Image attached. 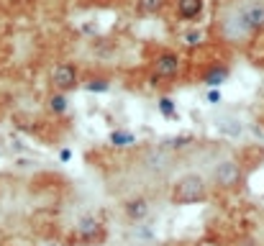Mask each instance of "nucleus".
Wrapping results in <instances>:
<instances>
[{
  "instance_id": "obj_1",
  "label": "nucleus",
  "mask_w": 264,
  "mask_h": 246,
  "mask_svg": "<svg viewBox=\"0 0 264 246\" xmlns=\"http://www.w3.org/2000/svg\"><path fill=\"white\" fill-rule=\"evenodd\" d=\"M264 31V0H228L215 15V36L226 44H246Z\"/></svg>"
},
{
  "instance_id": "obj_2",
  "label": "nucleus",
  "mask_w": 264,
  "mask_h": 246,
  "mask_svg": "<svg viewBox=\"0 0 264 246\" xmlns=\"http://www.w3.org/2000/svg\"><path fill=\"white\" fill-rule=\"evenodd\" d=\"M208 184H213V187L218 190H236L239 184L244 182V169H241V162L233 157V154L228 151H221L218 157L211 159L208 164Z\"/></svg>"
},
{
  "instance_id": "obj_3",
  "label": "nucleus",
  "mask_w": 264,
  "mask_h": 246,
  "mask_svg": "<svg viewBox=\"0 0 264 246\" xmlns=\"http://www.w3.org/2000/svg\"><path fill=\"white\" fill-rule=\"evenodd\" d=\"M208 180L200 172H185L172 182L169 200L174 205H193V203H205L208 200Z\"/></svg>"
},
{
  "instance_id": "obj_4",
  "label": "nucleus",
  "mask_w": 264,
  "mask_h": 246,
  "mask_svg": "<svg viewBox=\"0 0 264 246\" xmlns=\"http://www.w3.org/2000/svg\"><path fill=\"white\" fill-rule=\"evenodd\" d=\"M139 164H141V169L149 177L164 180L172 172V154L164 146H146V149H141Z\"/></svg>"
},
{
  "instance_id": "obj_5",
  "label": "nucleus",
  "mask_w": 264,
  "mask_h": 246,
  "mask_svg": "<svg viewBox=\"0 0 264 246\" xmlns=\"http://www.w3.org/2000/svg\"><path fill=\"white\" fill-rule=\"evenodd\" d=\"M49 80H52V87L54 92H62V95H67V92H72L75 87H80V67L75 64V62H59V64H54L52 72H49Z\"/></svg>"
},
{
  "instance_id": "obj_6",
  "label": "nucleus",
  "mask_w": 264,
  "mask_h": 246,
  "mask_svg": "<svg viewBox=\"0 0 264 246\" xmlns=\"http://www.w3.org/2000/svg\"><path fill=\"white\" fill-rule=\"evenodd\" d=\"M182 69V57L172 49H164L154 57V67H152V82L157 80H174Z\"/></svg>"
},
{
  "instance_id": "obj_7",
  "label": "nucleus",
  "mask_w": 264,
  "mask_h": 246,
  "mask_svg": "<svg viewBox=\"0 0 264 246\" xmlns=\"http://www.w3.org/2000/svg\"><path fill=\"white\" fill-rule=\"evenodd\" d=\"M103 236H106V226H103V221L98 218V215L93 213H85L77 218L75 223V239L80 244H95V241H103Z\"/></svg>"
},
{
  "instance_id": "obj_8",
  "label": "nucleus",
  "mask_w": 264,
  "mask_h": 246,
  "mask_svg": "<svg viewBox=\"0 0 264 246\" xmlns=\"http://www.w3.org/2000/svg\"><path fill=\"white\" fill-rule=\"evenodd\" d=\"M123 215H126V221L131 226H141L146 218H149V213H152V203H149V197L146 195H131L123 200V205H121Z\"/></svg>"
},
{
  "instance_id": "obj_9",
  "label": "nucleus",
  "mask_w": 264,
  "mask_h": 246,
  "mask_svg": "<svg viewBox=\"0 0 264 246\" xmlns=\"http://www.w3.org/2000/svg\"><path fill=\"white\" fill-rule=\"evenodd\" d=\"M172 8H174V15L185 23H195L203 10H205V0H172Z\"/></svg>"
},
{
  "instance_id": "obj_10",
  "label": "nucleus",
  "mask_w": 264,
  "mask_h": 246,
  "mask_svg": "<svg viewBox=\"0 0 264 246\" xmlns=\"http://www.w3.org/2000/svg\"><path fill=\"white\" fill-rule=\"evenodd\" d=\"M87 92H106V90H110V77H106V74H93V77H87L85 82H80Z\"/></svg>"
},
{
  "instance_id": "obj_11",
  "label": "nucleus",
  "mask_w": 264,
  "mask_h": 246,
  "mask_svg": "<svg viewBox=\"0 0 264 246\" xmlns=\"http://www.w3.org/2000/svg\"><path fill=\"white\" fill-rule=\"evenodd\" d=\"M226 80H228V67H223V64H221V67L215 64V67H213L208 74L203 77V82L208 85V87H218V85L226 82Z\"/></svg>"
},
{
  "instance_id": "obj_12",
  "label": "nucleus",
  "mask_w": 264,
  "mask_h": 246,
  "mask_svg": "<svg viewBox=\"0 0 264 246\" xmlns=\"http://www.w3.org/2000/svg\"><path fill=\"white\" fill-rule=\"evenodd\" d=\"M169 0H136V10L144 13V15H154L159 10H164V5Z\"/></svg>"
},
{
  "instance_id": "obj_13",
  "label": "nucleus",
  "mask_w": 264,
  "mask_h": 246,
  "mask_svg": "<svg viewBox=\"0 0 264 246\" xmlns=\"http://www.w3.org/2000/svg\"><path fill=\"white\" fill-rule=\"evenodd\" d=\"M110 144L113 146H134L136 144V136L131 133V131H126V128H118V131H113L110 133Z\"/></svg>"
},
{
  "instance_id": "obj_14",
  "label": "nucleus",
  "mask_w": 264,
  "mask_h": 246,
  "mask_svg": "<svg viewBox=\"0 0 264 246\" xmlns=\"http://www.w3.org/2000/svg\"><path fill=\"white\" fill-rule=\"evenodd\" d=\"M47 105H49V111H52V113H56V116H62V113L67 111V108H69L67 95H62V92H52L49 100H47Z\"/></svg>"
},
{
  "instance_id": "obj_15",
  "label": "nucleus",
  "mask_w": 264,
  "mask_h": 246,
  "mask_svg": "<svg viewBox=\"0 0 264 246\" xmlns=\"http://www.w3.org/2000/svg\"><path fill=\"white\" fill-rule=\"evenodd\" d=\"M159 108H162V113H164V116H172V113H174V108H172V100H169V98H162V100H159Z\"/></svg>"
},
{
  "instance_id": "obj_16",
  "label": "nucleus",
  "mask_w": 264,
  "mask_h": 246,
  "mask_svg": "<svg viewBox=\"0 0 264 246\" xmlns=\"http://www.w3.org/2000/svg\"><path fill=\"white\" fill-rule=\"evenodd\" d=\"M208 100H211L213 105H215V103H221V92H215V90H213V92H208Z\"/></svg>"
},
{
  "instance_id": "obj_17",
  "label": "nucleus",
  "mask_w": 264,
  "mask_h": 246,
  "mask_svg": "<svg viewBox=\"0 0 264 246\" xmlns=\"http://www.w3.org/2000/svg\"><path fill=\"white\" fill-rule=\"evenodd\" d=\"M131 246H149V244H141V241H136V244H131Z\"/></svg>"
},
{
  "instance_id": "obj_18",
  "label": "nucleus",
  "mask_w": 264,
  "mask_h": 246,
  "mask_svg": "<svg viewBox=\"0 0 264 246\" xmlns=\"http://www.w3.org/2000/svg\"><path fill=\"white\" fill-rule=\"evenodd\" d=\"M0 154H3V149H0Z\"/></svg>"
}]
</instances>
